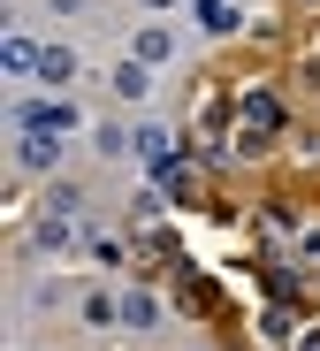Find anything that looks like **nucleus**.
Instances as JSON below:
<instances>
[{
  "instance_id": "2",
  "label": "nucleus",
  "mask_w": 320,
  "mask_h": 351,
  "mask_svg": "<svg viewBox=\"0 0 320 351\" xmlns=\"http://www.w3.org/2000/svg\"><path fill=\"white\" fill-rule=\"evenodd\" d=\"M153 184H160V199H175V206H199V199H206V168L168 153V160H153Z\"/></svg>"
},
{
  "instance_id": "4",
  "label": "nucleus",
  "mask_w": 320,
  "mask_h": 351,
  "mask_svg": "<svg viewBox=\"0 0 320 351\" xmlns=\"http://www.w3.org/2000/svg\"><path fill=\"white\" fill-rule=\"evenodd\" d=\"M175 290H183V313H206V321L221 313V290H214L199 267H183V260H175Z\"/></svg>"
},
{
  "instance_id": "9",
  "label": "nucleus",
  "mask_w": 320,
  "mask_h": 351,
  "mask_svg": "<svg viewBox=\"0 0 320 351\" xmlns=\"http://www.w3.org/2000/svg\"><path fill=\"white\" fill-rule=\"evenodd\" d=\"M122 321H130V328H153V321H160V306L145 298V290H130V298H122Z\"/></svg>"
},
{
  "instance_id": "6",
  "label": "nucleus",
  "mask_w": 320,
  "mask_h": 351,
  "mask_svg": "<svg viewBox=\"0 0 320 351\" xmlns=\"http://www.w3.org/2000/svg\"><path fill=\"white\" fill-rule=\"evenodd\" d=\"M16 160H23L31 176H46V168H53V138H46V130H23V145H16Z\"/></svg>"
},
{
  "instance_id": "3",
  "label": "nucleus",
  "mask_w": 320,
  "mask_h": 351,
  "mask_svg": "<svg viewBox=\"0 0 320 351\" xmlns=\"http://www.w3.org/2000/svg\"><path fill=\"white\" fill-rule=\"evenodd\" d=\"M16 123L23 130H46V138H69L77 130V107L69 99H31V107H16Z\"/></svg>"
},
{
  "instance_id": "12",
  "label": "nucleus",
  "mask_w": 320,
  "mask_h": 351,
  "mask_svg": "<svg viewBox=\"0 0 320 351\" xmlns=\"http://www.w3.org/2000/svg\"><path fill=\"white\" fill-rule=\"evenodd\" d=\"M290 351H320V328H297V336H290Z\"/></svg>"
},
{
  "instance_id": "11",
  "label": "nucleus",
  "mask_w": 320,
  "mask_h": 351,
  "mask_svg": "<svg viewBox=\"0 0 320 351\" xmlns=\"http://www.w3.org/2000/svg\"><path fill=\"white\" fill-rule=\"evenodd\" d=\"M122 252H130V245H122V237H92V260H99V267H114Z\"/></svg>"
},
{
  "instance_id": "10",
  "label": "nucleus",
  "mask_w": 320,
  "mask_h": 351,
  "mask_svg": "<svg viewBox=\"0 0 320 351\" xmlns=\"http://www.w3.org/2000/svg\"><path fill=\"white\" fill-rule=\"evenodd\" d=\"M114 92H122V99H138V92H145V62H130V69H114Z\"/></svg>"
},
{
  "instance_id": "1",
  "label": "nucleus",
  "mask_w": 320,
  "mask_h": 351,
  "mask_svg": "<svg viewBox=\"0 0 320 351\" xmlns=\"http://www.w3.org/2000/svg\"><path fill=\"white\" fill-rule=\"evenodd\" d=\"M290 130V99L275 92V84H236V160H260L275 138Z\"/></svg>"
},
{
  "instance_id": "7",
  "label": "nucleus",
  "mask_w": 320,
  "mask_h": 351,
  "mask_svg": "<svg viewBox=\"0 0 320 351\" xmlns=\"http://www.w3.org/2000/svg\"><path fill=\"white\" fill-rule=\"evenodd\" d=\"M38 77H46V84H69V77H77V53H69V46H46V53H38Z\"/></svg>"
},
{
  "instance_id": "8",
  "label": "nucleus",
  "mask_w": 320,
  "mask_h": 351,
  "mask_svg": "<svg viewBox=\"0 0 320 351\" xmlns=\"http://www.w3.org/2000/svg\"><path fill=\"white\" fill-rule=\"evenodd\" d=\"M190 8H199V23H206V31H221V38L236 31V8H229V0H190Z\"/></svg>"
},
{
  "instance_id": "14",
  "label": "nucleus",
  "mask_w": 320,
  "mask_h": 351,
  "mask_svg": "<svg viewBox=\"0 0 320 351\" xmlns=\"http://www.w3.org/2000/svg\"><path fill=\"white\" fill-rule=\"evenodd\" d=\"M297 8H305V16H312V8H320V0H297Z\"/></svg>"
},
{
  "instance_id": "13",
  "label": "nucleus",
  "mask_w": 320,
  "mask_h": 351,
  "mask_svg": "<svg viewBox=\"0 0 320 351\" xmlns=\"http://www.w3.org/2000/svg\"><path fill=\"white\" fill-rule=\"evenodd\" d=\"M145 8H175V0H145Z\"/></svg>"
},
{
  "instance_id": "5",
  "label": "nucleus",
  "mask_w": 320,
  "mask_h": 351,
  "mask_svg": "<svg viewBox=\"0 0 320 351\" xmlns=\"http://www.w3.org/2000/svg\"><path fill=\"white\" fill-rule=\"evenodd\" d=\"M38 53H46V46H31L23 31H8V38H0V69H8V77H23V69H38Z\"/></svg>"
}]
</instances>
